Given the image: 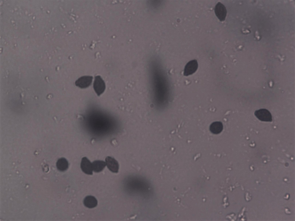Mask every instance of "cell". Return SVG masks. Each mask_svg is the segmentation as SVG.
Wrapping results in <instances>:
<instances>
[{
	"label": "cell",
	"instance_id": "obj_1",
	"mask_svg": "<svg viewBox=\"0 0 295 221\" xmlns=\"http://www.w3.org/2000/svg\"><path fill=\"white\" fill-rule=\"evenodd\" d=\"M93 87L95 92L98 96L104 92L105 89V85L104 81L100 76L98 75L95 77Z\"/></svg>",
	"mask_w": 295,
	"mask_h": 221
},
{
	"label": "cell",
	"instance_id": "obj_2",
	"mask_svg": "<svg viewBox=\"0 0 295 221\" xmlns=\"http://www.w3.org/2000/svg\"><path fill=\"white\" fill-rule=\"evenodd\" d=\"M158 78H157L156 76V79H154V85L155 87V90H156V92H158V94L159 95V92H160V94L161 95V97H164V95L166 94V84L165 82L164 81H163V79L162 81V79L161 77H160V76H157Z\"/></svg>",
	"mask_w": 295,
	"mask_h": 221
},
{
	"label": "cell",
	"instance_id": "obj_3",
	"mask_svg": "<svg viewBox=\"0 0 295 221\" xmlns=\"http://www.w3.org/2000/svg\"><path fill=\"white\" fill-rule=\"evenodd\" d=\"M254 115L259 120L264 121L271 122L272 116L270 112L266 109H261L256 110Z\"/></svg>",
	"mask_w": 295,
	"mask_h": 221
},
{
	"label": "cell",
	"instance_id": "obj_4",
	"mask_svg": "<svg viewBox=\"0 0 295 221\" xmlns=\"http://www.w3.org/2000/svg\"><path fill=\"white\" fill-rule=\"evenodd\" d=\"M215 12L217 17L221 21H224L227 14L225 6L220 2H218L214 8Z\"/></svg>",
	"mask_w": 295,
	"mask_h": 221
},
{
	"label": "cell",
	"instance_id": "obj_5",
	"mask_svg": "<svg viewBox=\"0 0 295 221\" xmlns=\"http://www.w3.org/2000/svg\"><path fill=\"white\" fill-rule=\"evenodd\" d=\"M92 76H84L81 77L75 82V85L81 88H85L89 87L92 82Z\"/></svg>",
	"mask_w": 295,
	"mask_h": 221
},
{
	"label": "cell",
	"instance_id": "obj_6",
	"mask_svg": "<svg viewBox=\"0 0 295 221\" xmlns=\"http://www.w3.org/2000/svg\"><path fill=\"white\" fill-rule=\"evenodd\" d=\"M198 63L196 60H191L186 64L184 69V75L188 76L194 73L197 70Z\"/></svg>",
	"mask_w": 295,
	"mask_h": 221
},
{
	"label": "cell",
	"instance_id": "obj_7",
	"mask_svg": "<svg viewBox=\"0 0 295 221\" xmlns=\"http://www.w3.org/2000/svg\"><path fill=\"white\" fill-rule=\"evenodd\" d=\"M80 167L82 171L85 173L92 175L93 171L92 163L86 157L82 158L80 164Z\"/></svg>",
	"mask_w": 295,
	"mask_h": 221
},
{
	"label": "cell",
	"instance_id": "obj_8",
	"mask_svg": "<svg viewBox=\"0 0 295 221\" xmlns=\"http://www.w3.org/2000/svg\"><path fill=\"white\" fill-rule=\"evenodd\" d=\"M105 161L107 166L110 171L115 173L118 172L119 165L116 159L111 157L107 156L105 158Z\"/></svg>",
	"mask_w": 295,
	"mask_h": 221
},
{
	"label": "cell",
	"instance_id": "obj_9",
	"mask_svg": "<svg viewBox=\"0 0 295 221\" xmlns=\"http://www.w3.org/2000/svg\"><path fill=\"white\" fill-rule=\"evenodd\" d=\"M84 204L86 207L92 208L96 207L97 205V201L94 196L89 195L86 197L83 201Z\"/></svg>",
	"mask_w": 295,
	"mask_h": 221
},
{
	"label": "cell",
	"instance_id": "obj_10",
	"mask_svg": "<svg viewBox=\"0 0 295 221\" xmlns=\"http://www.w3.org/2000/svg\"><path fill=\"white\" fill-rule=\"evenodd\" d=\"M223 126L222 123L219 121H216L212 123L210 125L209 129L213 134H218L222 131Z\"/></svg>",
	"mask_w": 295,
	"mask_h": 221
},
{
	"label": "cell",
	"instance_id": "obj_11",
	"mask_svg": "<svg viewBox=\"0 0 295 221\" xmlns=\"http://www.w3.org/2000/svg\"><path fill=\"white\" fill-rule=\"evenodd\" d=\"M56 166L58 170L63 172L67 170L68 168V162L65 158H61L58 160L56 163Z\"/></svg>",
	"mask_w": 295,
	"mask_h": 221
},
{
	"label": "cell",
	"instance_id": "obj_12",
	"mask_svg": "<svg viewBox=\"0 0 295 221\" xmlns=\"http://www.w3.org/2000/svg\"><path fill=\"white\" fill-rule=\"evenodd\" d=\"M106 165V163L103 161H95L92 163L93 170L96 172H101L104 168Z\"/></svg>",
	"mask_w": 295,
	"mask_h": 221
}]
</instances>
